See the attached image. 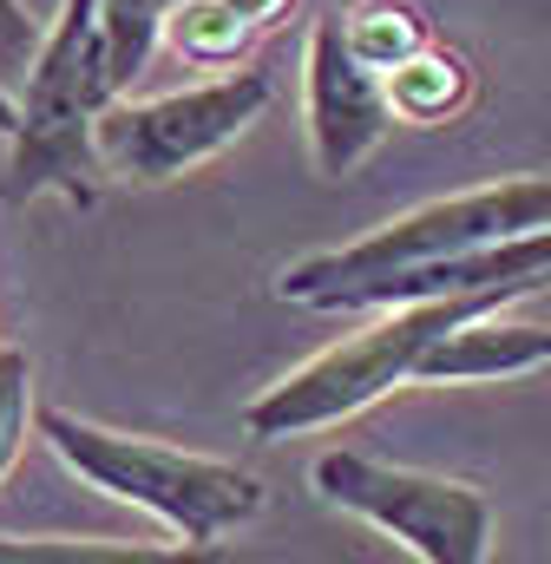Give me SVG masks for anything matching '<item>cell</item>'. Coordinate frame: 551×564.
Returning <instances> with one entry per match:
<instances>
[{"mask_svg": "<svg viewBox=\"0 0 551 564\" xmlns=\"http://www.w3.org/2000/svg\"><path fill=\"white\" fill-rule=\"evenodd\" d=\"M40 440L53 446V459L79 486L158 519L177 545H224L230 532H244L270 506L263 479L237 459L184 453L171 440L126 433V426L86 421V414H66V408H40Z\"/></svg>", "mask_w": 551, "mask_h": 564, "instance_id": "1", "label": "cell"}, {"mask_svg": "<svg viewBox=\"0 0 551 564\" xmlns=\"http://www.w3.org/2000/svg\"><path fill=\"white\" fill-rule=\"evenodd\" d=\"M532 230H551V177H499L479 191L413 204L342 250H309V257L282 263L276 295L295 308H361L368 289L408 276V270L473 257V250H493V243H512Z\"/></svg>", "mask_w": 551, "mask_h": 564, "instance_id": "2", "label": "cell"}, {"mask_svg": "<svg viewBox=\"0 0 551 564\" xmlns=\"http://www.w3.org/2000/svg\"><path fill=\"white\" fill-rule=\"evenodd\" d=\"M119 106L99 66V0H60L46 20V46L20 86V132L7 139L0 164V204H40L60 197L73 210H93L106 197V158H99V112Z\"/></svg>", "mask_w": 551, "mask_h": 564, "instance_id": "3", "label": "cell"}, {"mask_svg": "<svg viewBox=\"0 0 551 564\" xmlns=\"http://www.w3.org/2000/svg\"><path fill=\"white\" fill-rule=\"evenodd\" d=\"M526 289H486V295H446V302H408V308H375L368 328L342 335L335 348L309 355L302 368H289L270 381L237 421L250 440H302L322 426H342L368 414L375 401H388L395 388H413L420 361L433 341H446L460 322L499 315L506 302H519Z\"/></svg>", "mask_w": 551, "mask_h": 564, "instance_id": "4", "label": "cell"}, {"mask_svg": "<svg viewBox=\"0 0 551 564\" xmlns=\"http://www.w3.org/2000/svg\"><path fill=\"white\" fill-rule=\"evenodd\" d=\"M309 486L322 506L395 539L413 564H493V499L473 479L328 446L309 459Z\"/></svg>", "mask_w": 551, "mask_h": 564, "instance_id": "5", "label": "cell"}, {"mask_svg": "<svg viewBox=\"0 0 551 564\" xmlns=\"http://www.w3.org/2000/svg\"><path fill=\"white\" fill-rule=\"evenodd\" d=\"M276 86L263 73L237 66L217 79H197L184 93H158V99H119L99 112V158L112 184H177L197 164L224 158L263 112H270Z\"/></svg>", "mask_w": 551, "mask_h": 564, "instance_id": "6", "label": "cell"}, {"mask_svg": "<svg viewBox=\"0 0 551 564\" xmlns=\"http://www.w3.org/2000/svg\"><path fill=\"white\" fill-rule=\"evenodd\" d=\"M302 126H309V158L328 184L355 177L401 126L388 106V79L355 59L335 7L309 26V46H302Z\"/></svg>", "mask_w": 551, "mask_h": 564, "instance_id": "7", "label": "cell"}, {"mask_svg": "<svg viewBox=\"0 0 551 564\" xmlns=\"http://www.w3.org/2000/svg\"><path fill=\"white\" fill-rule=\"evenodd\" d=\"M551 368V328L532 322H506L499 315H479V322H460L446 341L426 348L413 388H453V381H512V375H532Z\"/></svg>", "mask_w": 551, "mask_h": 564, "instance_id": "8", "label": "cell"}, {"mask_svg": "<svg viewBox=\"0 0 551 564\" xmlns=\"http://www.w3.org/2000/svg\"><path fill=\"white\" fill-rule=\"evenodd\" d=\"M473 93H479L473 59L453 53V46H440V40L420 46L401 73H388V106H395V119L413 126V132H440V126L466 119Z\"/></svg>", "mask_w": 551, "mask_h": 564, "instance_id": "9", "label": "cell"}, {"mask_svg": "<svg viewBox=\"0 0 551 564\" xmlns=\"http://www.w3.org/2000/svg\"><path fill=\"white\" fill-rule=\"evenodd\" d=\"M0 564H230L224 545H144V539H20L0 532Z\"/></svg>", "mask_w": 551, "mask_h": 564, "instance_id": "10", "label": "cell"}, {"mask_svg": "<svg viewBox=\"0 0 551 564\" xmlns=\"http://www.w3.org/2000/svg\"><path fill=\"white\" fill-rule=\"evenodd\" d=\"M164 46L197 73H237L244 53L257 46V33L237 20L230 0H177L164 20Z\"/></svg>", "mask_w": 551, "mask_h": 564, "instance_id": "11", "label": "cell"}, {"mask_svg": "<svg viewBox=\"0 0 551 564\" xmlns=\"http://www.w3.org/2000/svg\"><path fill=\"white\" fill-rule=\"evenodd\" d=\"M335 13H342V33H348L355 59L375 66L381 79L401 73L420 46H433L426 13H420L413 0H348V7H335Z\"/></svg>", "mask_w": 551, "mask_h": 564, "instance_id": "12", "label": "cell"}, {"mask_svg": "<svg viewBox=\"0 0 551 564\" xmlns=\"http://www.w3.org/2000/svg\"><path fill=\"white\" fill-rule=\"evenodd\" d=\"M26 426H40V408H33V361H26V348L0 341V486H7V473L20 466V453H26Z\"/></svg>", "mask_w": 551, "mask_h": 564, "instance_id": "13", "label": "cell"}, {"mask_svg": "<svg viewBox=\"0 0 551 564\" xmlns=\"http://www.w3.org/2000/svg\"><path fill=\"white\" fill-rule=\"evenodd\" d=\"M40 46H46V20H33L26 0H0V86L20 93L33 59H40Z\"/></svg>", "mask_w": 551, "mask_h": 564, "instance_id": "14", "label": "cell"}, {"mask_svg": "<svg viewBox=\"0 0 551 564\" xmlns=\"http://www.w3.org/2000/svg\"><path fill=\"white\" fill-rule=\"evenodd\" d=\"M230 7H237V20L263 40V33H276V26L289 20V7H295V0H230Z\"/></svg>", "mask_w": 551, "mask_h": 564, "instance_id": "15", "label": "cell"}, {"mask_svg": "<svg viewBox=\"0 0 551 564\" xmlns=\"http://www.w3.org/2000/svg\"><path fill=\"white\" fill-rule=\"evenodd\" d=\"M13 132H20V93L0 86V139H13Z\"/></svg>", "mask_w": 551, "mask_h": 564, "instance_id": "16", "label": "cell"}]
</instances>
